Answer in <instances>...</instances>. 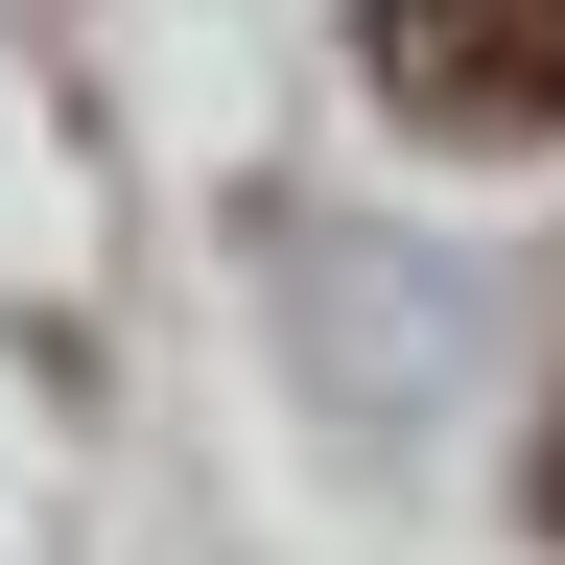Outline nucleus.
<instances>
[{
  "mask_svg": "<svg viewBox=\"0 0 565 565\" xmlns=\"http://www.w3.org/2000/svg\"><path fill=\"white\" fill-rule=\"evenodd\" d=\"M353 71L424 141H565V0H353Z\"/></svg>",
  "mask_w": 565,
  "mask_h": 565,
  "instance_id": "obj_1",
  "label": "nucleus"
},
{
  "mask_svg": "<svg viewBox=\"0 0 565 565\" xmlns=\"http://www.w3.org/2000/svg\"><path fill=\"white\" fill-rule=\"evenodd\" d=\"M519 519H542V542H565V424H542V448H519Z\"/></svg>",
  "mask_w": 565,
  "mask_h": 565,
  "instance_id": "obj_2",
  "label": "nucleus"
}]
</instances>
